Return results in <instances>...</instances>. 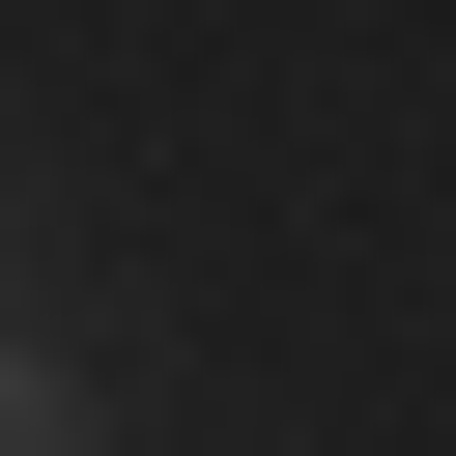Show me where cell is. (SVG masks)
Wrapping results in <instances>:
<instances>
[{"instance_id": "cell-1", "label": "cell", "mask_w": 456, "mask_h": 456, "mask_svg": "<svg viewBox=\"0 0 456 456\" xmlns=\"http://www.w3.org/2000/svg\"><path fill=\"white\" fill-rule=\"evenodd\" d=\"M0 456H86V399H57V370H28V342H0Z\"/></svg>"}]
</instances>
